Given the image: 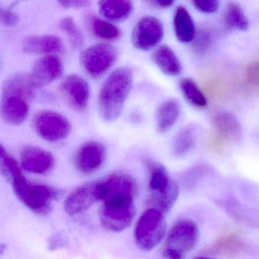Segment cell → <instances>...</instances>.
Listing matches in <instances>:
<instances>
[{"label": "cell", "instance_id": "14", "mask_svg": "<svg viewBox=\"0 0 259 259\" xmlns=\"http://www.w3.org/2000/svg\"><path fill=\"white\" fill-rule=\"evenodd\" d=\"M63 60L55 54L45 55L36 60L31 69L33 84L36 89L45 87L58 79L63 73Z\"/></svg>", "mask_w": 259, "mask_h": 259}, {"label": "cell", "instance_id": "36", "mask_svg": "<svg viewBox=\"0 0 259 259\" xmlns=\"http://www.w3.org/2000/svg\"><path fill=\"white\" fill-rule=\"evenodd\" d=\"M63 238L60 237H54L53 241H51V247H54V248H57V247H60V245H64V241L62 240Z\"/></svg>", "mask_w": 259, "mask_h": 259}, {"label": "cell", "instance_id": "24", "mask_svg": "<svg viewBox=\"0 0 259 259\" xmlns=\"http://www.w3.org/2000/svg\"><path fill=\"white\" fill-rule=\"evenodd\" d=\"M224 22L227 28L236 31H246L249 26L248 18L239 4L229 2L224 12Z\"/></svg>", "mask_w": 259, "mask_h": 259}, {"label": "cell", "instance_id": "12", "mask_svg": "<svg viewBox=\"0 0 259 259\" xmlns=\"http://www.w3.org/2000/svg\"><path fill=\"white\" fill-rule=\"evenodd\" d=\"M60 92L71 108L85 110L90 98V87L85 79L76 74L66 76L60 84Z\"/></svg>", "mask_w": 259, "mask_h": 259}, {"label": "cell", "instance_id": "22", "mask_svg": "<svg viewBox=\"0 0 259 259\" xmlns=\"http://www.w3.org/2000/svg\"><path fill=\"white\" fill-rule=\"evenodd\" d=\"M180 115V107L177 101L169 100L163 102L157 111V130L164 133L170 130L178 120Z\"/></svg>", "mask_w": 259, "mask_h": 259}, {"label": "cell", "instance_id": "13", "mask_svg": "<svg viewBox=\"0 0 259 259\" xmlns=\"http://www.w3.org/2000/svg\"><path fill=\"white\" fill-rule=\"evenodd\" d=\"M107 159V150L104 145L95 141L83 144L77 151L75 164L77 169L84 175L98 172Z\"/></svg>", "mask_w": 259, "mask_h": 259}, {"label": "cell", "instance_id": "4", "mask_svg": "<svg viewBox=\"0 0 259 259\" xmlns=\"http://www.w3.org/2000/svg\"><path fill=\"white\" fill-rule=\"evenodd\" d=\"M198 236V227L195 221L180 220L168 233L162 251L163 255L166 258H183L195 248Z\"/></svg>", "mask_w": 259, "mask_h": 259}, {"label": "cell", "instance_id": "21", "mask_svg": "<svg viewBox=\"0 0 259 259\" xmlns=\"http://www.w3.org/2000/svg\"><path fill=\"white\" fill-rule=\"evenodd\" d=\"M174 29L179 41L183 44L192 43L197 31L192 16L185 7H179L176 10Z\"/></svg>", "mask_w": 259, "mask_h": 259}, {"label": "cell", "instance_id": "27", "mask_svg": "<svg viewBox=\"0 0 259 259\" xmlns=\"http://www.w3.org/2000/svg\"><path fill=\"white\" fill-rule=\"evenodd\" d=\"M195 145V132L190 126L185 127L176 136L174 142V152L177 157L187 154Z\"/></svg>", "mask_w": 259, "mask_h": 259}, {"label": "cell", "instance_id": "33", "mask_svg": "<svg viewBox=\"0 0 259 259\" xmlns=\"http://www.w3.org/2000/svg\"><path fill=\"white\" fill-rule=\"evenodd\" d=\"M1 21L6 26L13 27L19 23V17L11 9H3L1 12Z\"/></svg>", "mask_w": 259, "mask_h": 259}, {"label": "cell", "instance_id": "30", "mask_svg": "<svg viewBox=\"0 0 259 259\" xmlns=\"http://www.w3.org/2000/svg\"><path fill=\"white\" fill-rule=\"evenodd\" d=\"M212 35L210 31L205 28L196 32L192 41V48L196 55L203 56L208 52L211 46Z\"/></svg>", "mask_w": 259, "mask_h": 259}, {"label": "cell", "instance_id": "34", "mask_svg": "<svg viewBox=\"0 0 259 259\" xmlns=\"http://www.w3.org/2000/svg\"><path fill=\"white\" fill-rule=\"evenodd\" d=\"M60 7L64 9H82L89 7L92 0H57Z\"/></svg>", "mask_w": 259, "mask_h": 259}, {"label": "cell", "instance_id": "2", "mask_svg": "<svg viewBox=\"0 0 259 259\" xmlns=\"http://www.w3.org/2000/svg\"><path fill=\"white\" fill-rule=\"evenodd\" d=\"M133 85V74L130 68H118L107 77L98 97V110L103 120L113 122L120 116Z\"/></svg>", "mask_w": 259, "mask_h": 259}, {"label": "cell", "instance_id": "18", "mask_svg": "<svg viewBox=\"0 0 259 259\" xmlns=\"http://www.w3.org/2000/svg\"><path fill=\"white\" fill-rule=\"evenodd\" d=\"M22 49L26 54L51 55L61 52L63 44L60 37L53 34L31 36L25 39Z\"/></svg>", "mask_w": 259, "mask_h": 259}, {"label": "cell", "instance_id": "23", "mask_svg": "<svg viewBox=\"0 0 259 259\" xmlns=\"http://www.w3.org/2000/svg\"><path fill=\"white\" fill-rule=\"evenodd\" d=\"M180 89L185 99L192 107L197 109H204L207 107V98L193 79L183 78L180 82Z\"/></svg>", "mask_w": 259, "mask_h": 259}, {"label": "cell", "instance_id": "25", "mask_svg": "<svg viewBox=\"0 0 259 259\" xmlns=\"http://www.w3.org/2000/svg\"><path fill=\"white\" fill-rule=\"evenodd\" d=\"M91 31L97 38L107 41H115L121 37V31L110 22L98 17H92L90 21Z\"/></svg>", "mask_w": 259, "mask_h": 259}, {"label": "cell", "instance_id": "1", "mask_svg": "<svg viewBox=\"0 0 259 259\" xmlns=\"http://www.w3.org/2000/svg\"><path fill=\"white\" fill-rule=\"evenodd\" d=\"M36 89L30 73L14 74L7 78L3 86V119L10 125L23 123L29 114L30 104Z\"/></svg>", "mask_w": 259, "mask_h": 259}, {"label": "cell", "instance_id": "15", "mask_svg": "<svg viewBox=\"0 0 259 259\" xmlns=\"http://www.w3.org/2000/svg\"><path fill=\"white\" fill-rule=\"evenodd\" d=\"M99 201L97 182L87 183L72 191L65 200L64 210L71 216L80 214Z\"/></svg>", "mask_w": 259, "mask_h": 259}, {"label": "cell", "instance_id": "9", "mask_svg": "<svg viewBox=\"0 0 259 259\" xmlns=\"http://www.w3.org/2000/svg\"><path fill=\"white\" fill-rule=\"evenodd\" d=\"M117 51L107 44L89 47L81 55V63L88 75L94 78L105 74L117 60Z\"/></svg>", "mask_w": 259, "mask_h": 259}, {"label": "cell", "instance_id": "6", "mask_svg": "<svg viewBox=\"0 0 259 259\" xmlns=\"http://www.w3.org/2000/svg\"><path fill=\"white\" fill-rule=\"evenodd\" d=\"M164 213L150 207L139 218L135 230V240L141 249L151 251L155 248L166 234Z\"/></svg>", "mask_w": 259, "mask_h": 259}, {"label": "cell", "instance_id": "29", "mask_svg": "<svg viewBox=\"0 0 259 259\" xmlns=\"http://www.w3.org/2000/svg\"><path fill=\"white\" fill-rule=\"evenodd\" d=\"M60 28L69 38L72 48H80L83 46L84 37L79 27L72 18L66 17L60 22Z\"/></svg>", "mask_w": 259, "mask_h": 259}, {"label": "cell", "instance_id": "10", "mask_svg": "<svg viewBox=\"0 0 259 259\" xmlns=\"http://www.w3.org/2000/svg\"><path fill=\"white\" fill-rule=\"evenodd\" d=\"M163 35L164 27L163 23L154 16H145L133 28L132 43L139 51H151L160 44Z\"/></svg>", "mask_w": 259, "mask_h": 259}, {"label": "cell", "instance_id": "16", "mask_svg": "<svg viewBox=\"0 0 259 259\" xmlns=\"http://www.w3.org/2000/svg\"><path fill=\"white\" fill-rule=\"evenodd\" d=\"M22 168L31 174L45 175L54 168L55 159L50 151L36 146L23 148L20 155Z\"/></svg>", "mask_w": 259, "mask_h": 259}, {"label": "cell", "instance_id": "3", "mask_svg": "<svg viewBox=\"0 0 259 259\" xmlns=\"http://www.w3.org/2000/svg\"><path fill=\"white\" fill-rule=\"evenodd\" d=\"M149 174V203L166 213L172 208L179 195V187L166 168L158 162L145 160Z\"/></svg>", "mask_w": 259, "mask_h": 259}, {"label": "cell", "instance_id": "31", "mask_svg": "<svg viewBox=\"0 0 259 259\" xmlns=\"http://www.w3.org/2000/svg\"><path fill=\"white\" fill-rule=\"evenodd\" d=\"M245 81L251 89H259V60L252 62L245 71Z\"/></svg>", "mask_w": 259, "mask_h": 259}, {"label": "cell", "instance_id": "20", "mask_svg": "<svg viewBox=\"0 0 259 259\" xmlns=\"http://www.w3.org/2000/svg\"><path fill=\"white\" fill-rule=\"evenodd\" d=\"M152 59L156 66L163 73L169 76H177L181 73L180 60L177 54L167 45H161L152 54Z\"/></svg>", "mask_w": 259, "mask_h": 259}, {"label": "cell", "instance_id": "26", "mask_svg": "<svg viewBox=\"0 0 259 259\" xmlns=\"http://www.w3.org/2000/svg\"><path fill=\"white\" fill-rule=\"evenodd\" d=\"M0 163H1V172L4 178L11 186L16 184L18 182L24 178L22 170L18 164L17 161L11 154L1 146V154H0Z\"/></svg>", "mask_w": 259, "mask_h": 259}, {"label": "cell", "instance_id": "19", "mask_svg": "<svg viewBox=\"0 0 259 259\" xmlns=\"http://www.w3.org/2000/svg\"><path fill=\"white\" fill-rule=\"evenodd\" d=\"M99 11L110 22H120L130 18L134 9L132 0H99Z\"/></svg>", "mask_w": 259, "mask_h": 259}, {"label": "cell", "instance_id": "35", "mask_svg": "<svg viewBox=\"0 0 259 259\" xmlns=\"http://www.w3.org/2000/svg\"><path fill=\"white\" fill-rule=\"evenodd\" d=\"M144 1L148 3L152 7H155V8L164 10V9L172 7L176 0H144Z\"/></svg>", "mask_w": 259, "mask_h": 259}, {"label": "cell", "instance_id": "32", "mask_svg": "<svg viewBox=\"0 0 259 259\" xmlns=\"http://www.w3.org/2000/svg\"><path fill=\"white\" fill-rule=\"evenodd\" d=\"M192 6L200 13L212 14L218 11L220 0H191Z\"/></svg>", "mask_w": 259, "mask_h": 259}, {"label": "cell", "instance_id": "5", "mask_svg": "<svg viewBox=\"0 0 259 259\" xmlns=\"http://www.w3.org/2000/svg\"><path fill=\"white\" fill-rule=\"evenodd\" d=\"M12 186L18 198L31 211L39 215L48 214L58 196L59 192L54 188L28 181L25 177Z\"/></svg>", "mask_w": 259, "mask_h": 259}, {"label": "cell", "instance_id": "11", "mask_svg": "<svg viewBox=\"0 0 259 259\" xmlns=\"http://www.w3.org/2000/svg\"><path fill=\"white\" fill-rule=\"evenodd\" d=\"M99 201H108L114 198H135L136 184L128 174L116 172L97 181Z\"/></svg>", "mask_w": 259, "mask_h": 259}, {"label": "cell", "instance_id": "28", "mask_svg": "<svg viewBox=\"0 0 259 259\" xmlns=\"http://www.w3.org/2000/svg\"><path fill=\"white\" fill-rule=\"evenodd\" d=\"M243 247L242 240L235 234L223 236L209 250L207 254H230L240 251Z\"/></svg>", "mask_w": 259, "mask_h": 259}, {"label": "cell", "instance_id": "17", "mask_svg": "<svg viewBox=\"0 0 259 259\" xmlns=\"http://www.w3.org/2000/svg\"><path fill=\"white\" fill-rule=\"evenodd\" d=\"M213 138L222 146L227 142H238L241 138L240 124L231 113L218 112L210 119Z\"/></svg>", "mask_w": 259, "mask_h": 259}, {"label": "cell", "instance_id": "8", "mask_svg": "<svg viewBox=\"0 0 259 259\" xmlns=\"http://www.w3.org/2000/svg\"><path fill=\"white\" fill-rule=\"evenodd\" d=\"M33 127L37 136L50 142L66 139L72 131L67 118L52 110H42L33 118Z\"/></svg>", "mask_w": 259, "mask_h": 259}, {"label": "cell", "instance_id": "7", "mask_svg": "<svg viewBox=\"0 0 259 259\" xmlns=\"http://www.w3.org/2000/svg\"><path fill=\"white\" fill-rule=\"evenodd\" d=\"M100 221L103 227L112 232L128 228L136 215L134 200H113L103 202L100 210Z\"/></svg>", "mask_w": 259, "mask_h": 259}]
</instances>
